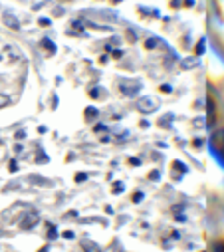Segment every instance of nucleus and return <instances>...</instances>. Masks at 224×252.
<instances>
[{"mask_svg":"<svg viewBox=\"0 0 224 252\" xmlns=\"http://www.w3.org/2000/svg\"><path fill=\"white\" fill-rule=\"evenodd\" d=\"M216 252H224V246H216Z\"/></svg>","mask_w":224,"mask_h":252,"instance_id":"obj_1","label":"nucleus"}]
</instances>
